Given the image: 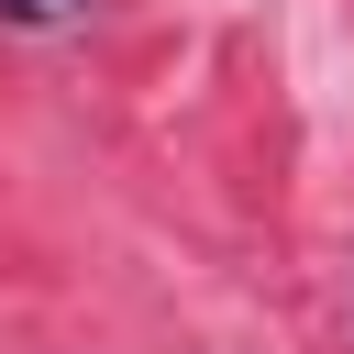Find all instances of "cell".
<instances>
[{
  "label": "cell",
  "mask_w": 354,
  "mask_h": 354,
  "mask_svg": "<svg viewBox=\"0 0 354 354\" xmlns=\"http://www.w3.org/2000/svg\"><path fill=\"white\" fill-rule=\"evenodd\" d=\"M100 0H0V22H88Z\"/></svg>",
  "instance_id": "1"
}]
</instances>
